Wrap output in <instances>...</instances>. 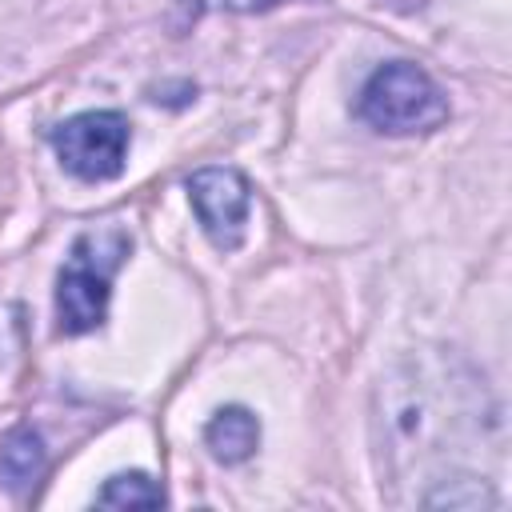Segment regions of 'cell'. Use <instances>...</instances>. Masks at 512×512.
Segmentation results:
<instances>
[{
	"label": "cell",
	"instance_id": "obj_4",
	"mask_svg": "<svg viewBox=\"0 0 512 512\" xmlns=\"http://www.w3.org/2000/svg\"><path fill=\"white\" fill-rule=\"evenodd\" d=\"M188 200L196 208V220L204 228V236L212 240V248L232 252L244 240V224H248V208H252V188L236 168H196L188 176Z\"/></svg>",
	"mask_w": 512,
	"mask_h": 512
},
{
	"label": "cell",
	"instance_id": "obj_1",
	"mask_svg": "<svg viewBox=\"0 0 512 512\" xmlns=\"http://www.w3.org/2000/svg\"><path fill=\"white\" fill-rule=\"evenodd\" d=\"M124 256H128V236L112 224L76 236L56 276V328L64 336H80L104 324L112 276Z\"/></svg>",
	"mask_w": 512,
	"mask_h": 512
},
{
	"label": "cell",
	"instance_id": "obj_5",
	"mask_svg": "<svg viewBox=\"0 0 512 512\" xmlns=\"http://www.w3.org/2000/svg\"><path fill=\"white\" fill-rule=\"evenodd\" d=\"M204 444L212 448V456H216L220 464H240V460H248V456L256 452V444H260V420H256L248 408L228 404V408H220V412L208 420Z\"/></svg>",
	"mask_w": 512,
	"mask_h": 512
},
{
	"label": "cell",
	"instance_id": "obj_7",
	"mask_svg": "<svg viewBox=\"0 0 512 512\" xmlns=\"http://www.w3.org/2000/svg\"><path fill=\"white\" fill-rule=\"evenodd\" d=\"M96 504H104V508H160L164 488L144 472H120L96 492Z\"/></svg>",
	"mask_w": 512,
	"mask_h": 512
},
{
	"label": "cell",
	"instance_id": "obj_6",
	"mask_svg": "<svg viewBox=\"0 0 512 512\" xmlns=\"http://www.w3.org/2000/svg\"><path fill=\"white\" fill-rule=\"evenodd\" d=\"M44 472V444L32 428H12L0 444V484L20 492Z\"/></svg>",
	"mask_w": 512,
	"mask_h": 512
},
{
	"label": "cell",
	"instance_id": "obj_3",
	"mask_svg": "<svg viewBox=\"0 0 512 512\" xmlns=\"http://www.w3.org/2000/svg\"><path fill=\"white\" fill-rule=\"evenodd\" d=\"M128 140H132L128 116L112 112V108L80 112L52 128V148H56L60 164L88 184H100V180H112L124 172Z\"/></svg>",
	"mask_w": 512,
	"mask_h": 512
},
{
	"label": "cell",
	"instance_id": "obj_2",
	"mask_svg": "<svg viewBox=\"0 0 512 512\" xmlns=\"http://www.w3.org/2000/svg\"><path fill=\"white\" fill-rule=\"evenodd\" d=\"M360 120L388 136H416L432 132L448 120V96L444 88L416 64L392 60L368 76L356 104Z\"/></svg>",
	"mask_w": 512,
	"mask_h": 512
},
{
	"label": "cell",
	"instance_id": "obj_8",
	"mask_svg": "<svg viewBox=\"0 0 512 512\" xmlns=\"http://www.w3.org/2000/svg\"><path fill=\"white\" fill-rule=\"evenodd\" d=\"M216 8H232V12H264V8H276L284 0H208Z\"/></svg>",
	"mask_w": 512,
	"mask_h": 512
}]
</instances>
